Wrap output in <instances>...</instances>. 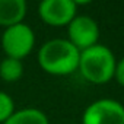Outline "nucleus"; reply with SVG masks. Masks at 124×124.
<instances>
[{
	"label": "nucleus",
	"instance_id": "obj_1",
	"mask_svg": "<svg viewBox=\"0 0 124 124\" xmlns=\"http://www.w3.org/2000/svg\"><path fill=\"white\" fill-rule=\"evenodd\" d=\"M80 51L67 38H53L38 50V64L51 76H69L78 72Z\"/></svg>",
	"mask_w": 124,
	"mask_h": 124
},
{
	"label": "nucleus",
	"instance_id": "obj_2",
	"mask_svg": "<svg viewBox=\"0 0 124 124\" xmlns=\"http://www.w3.org/2000/svg\"><path fill=\"white\" fill-rule=\"evenodd\" d=\"M117 58L112 50L104 44H96L80 51L78 72L92 85H105L114 79Z\"/></svg>",
	"mask_w": 124,
	"mask_h": 124
},
{
	"label": "nucleus",
	"instance_id": "obj_3",
	"mask_svg": "<svg viewBox=\"0 0 124 124\" xmlns=\"http://www.w3.org/2000/svg\"><path fill=\"white\" fill-rule=\"evenodd\" d=\"M34 47H35V32L28 23L22 22L9 26L3 31L2 48L6 57L23 60L32 53Z\"/></svg>",
	"mask_w": 124,
	"mask_h": 124
},
{
	"label": "nucleus",
	"instance_id": "obj_4",
	"mask_svg": "<svg viewBox=\"0 0 124 124\" xmlns=\"http://www.w3.org/2000/svg\"><path fill=\"white\" fill-rule=\"evenodd\" d=\"M80 124H124V105L112 98H101L91 102Z\"/></svg>",
	"mask_w": 124,
	"mask_h": 124
},
{
	"label": "nucleus",
	"instance_id": "obj_5",
	"mask_svg": "<svg viewBox=\"0 0 124 124\" xmlns=\"http://www.w3.org/2000/svg\"><path fill=\"white\" fill-rule=\"evenodd\" d=\"M38 15L48 26H67L78 16L76 0H42L38 6Z\"/></svg>",
	"mask_w": 124,
	"mask_h": 124
},
{
	"label": "nucleus",
	"instance_id": "obj_6",
	"mask_svg": "<svg viewBox=\"0 0 124 124\" xmlns=\"http://www.w3.org/2000/svg\"><path fill=\"white\" fill-rule=\"evenodd\" d=\"M66 28L67 39L79 51L93 47L99 41V25L92 16L78 15Z\"/></svg>",
	"mask_w": 124,
	"mask_h": 124
},
{
	"label": "nucleus",
	"instance_id": "obj_7",
	"mask_svg": "<svg viewBox=\"0 0 124 124\" xmlns=\"http://www.w3.org/2000/svg\"><path fill=\"white\" fill-rule=\"evenodd\" d=\"M28 13L25 0H0V26L5 29L22 23Z\"/></svg>",
	"mask_w": 124,
	"mask_h": 124
},
{
	"label": "nucleus",
	"instance_id": "obj_8",
	"mask_svg": "<svg viewBox=\"0 0 124 124\" xmlns=\"http://www.w3.org/2000/svg\"><path fill=\"white\" fill-rule=\"evenodd\" d=\"M5 124H50L48 117L38 108H22L16 109Z\"/></svg>",
	"mask_w": 124,
	"mask_h": 124
},
{
	"label": "nucleus",
	"instance_id": "obj_9",
	"mask_svg": "<svg viewBox=\"0 0 124 124\" xmlns=\"http://www.w3.org/2000/svg\"><path fill=\"white\" fill-rule=\"evenodd\" d=\"M23 63L22 60L12 58V57H5L0 61V79L6 83H13L18 82L23 76Z\"/></svg>",
	"mask_w": 124,
	"mask_h": 124
},
{
	"label": "nucleus",
	"instance_id": "obj_10",
	"mask_svg": "<svg viewBox=\"0 0 124 124\" xmlns=\"http://www.w3.org/2000/svg\"><path fill=\"white\" fill-rule=\"evenodd\" d=\"M15 111L16 108L13 98L5 91H0V124H5Z\"/></svg>",
	"mask_w": 124,
	"mask_h": 124
},
{
	"label": "nucleus",
	"instance_id": "obj_11",
	"mask_svg": "<svg viewBox=\"0 0 124 124\" xmlns=\"http://www.w3.org/2000/svg\"><path fill=\"white\" fill-rule=\"evenodd\" d=\"M114 79L117 80V83L120 86L124 88V57H121L120 60H117L115 72H114Z\"/></svg>",
	"mask_w": 124,
	"mask_h": 124
},
{
	"label": "nucleus",
	"instance_id": "obj_12",
	"mask_svg": "<svg viewBox=\"0 0 124 124\" xmlns=\"http://www.w3.org/2000/svg\"><path fill=\"white\" fill-rule=\"evenodd\" d=\"M73 124H76V123H73Z\"/></svg>",
	"mask_w": 124,
	"mask_h": 124
}]
</instances>
